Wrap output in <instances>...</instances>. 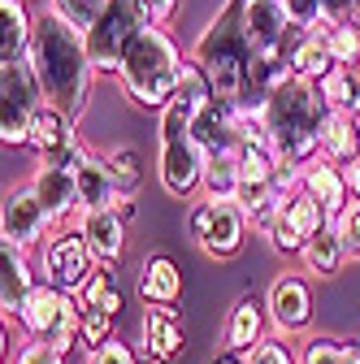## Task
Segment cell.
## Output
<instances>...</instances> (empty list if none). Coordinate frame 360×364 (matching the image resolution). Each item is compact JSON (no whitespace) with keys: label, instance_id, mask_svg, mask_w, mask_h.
Wrapping results in <instances>:
<instances>
[{"label":"cell","instance_id":"obj_1","mask_svg":"<svg viewBox=\"0 0 360 364\" xmlns=\"http://www.w3.org/2000/svg\"><path fill=\"white\" fill-rule=\"evenodd\" d=\"M26 65L35 70L48 105H57L70 117L87 113L92 87H96V65H92V53H87L83 31H74L53 5L35 18V39H31Z\"/></svg>","mask_w":360,"mask_h":364},{"label":"cell","instance_id":"obj_2","mask_svg":"<svg viewBox=\"0 0 360 364\" xmlns=\"http://www.w3.org/2000/svg\"><path fill=\"white\" fill-rule=\"evenodd\" d=\"M269 148L278 161L308 165L312 156H322V126L330 117V105L322 100V87L308 78H287L260 109Z\"/></svg>","mask_w":360,"mask_h":364},{"label":"cell","instance_id":"obj_3","mask_svg":"<svg viewBox=\"0 0 360 364\" xmlns=\"http://www.w3.org/2000/svg\"><path fill=\"white\" fill-rule=\"evenodd\" d=\"M183 65H187V57L169 39V31L165 26H148V31L134 35V43L126 48L117 82H122L130 105H139V109H169V100L178 96Z\"/></svg>","mask_w":360,"mask_h":364},{"label":"cell","instance_id":"obj_4","mask_svg":"<svg viewBox=\"0 0 360 364\" xmlns=\"http://www.w3.org/2000/svg\"><path fill=\"white\" fill-rule=\"evenodd\" d=\"M191 61L208 74L213 100H221V105L243 100V74H248V61H252V43L243 35V0H231V5L204 26V35L191 48Z\"/></svg>","mask_w":360,"mask_h":364},{"label":"cell","instance_id":"obj_5","mask_svg":"<svg viewBox=\"0 0 360 364\" xmlns=\"http://www.w3.org/2000/svg\"><path fill=\"white\" fill-rule=\"evenodd\" d=\"M200 109L183 105V100H169V109H161V161H157V178L165 196L174 200H187L200 191L204 182V152L191 134V122H196Z\"/></svg>","mask_w":360,"mask_h":364},{"label":"cell","instance_id":"obj_6","mask_svg":"<svg viewBox=\"0 0 360 364\" xmlns=\"http://www.w3.org/2000/svg\"><path fill=\"white\" fill-rule=\"evenodd\" d=\"M78 316H83V308H78L74 295H65V291H57L48 282H39L31 291L22 316H18V326H22V334L31 343H48L57 355H70L74 343H78Z\"/></svg>","mask_w":360,"mask_h":364},{"label":"cell","instance_id":"obj_7","mask_svg":"<svg viewBox=\"0 0 360 364\" xmlns=\"http://www.w3.org/2000/svg\"><path fill=\"white\" fill-rule=\"evenodd\" d=\"M148 26H152V18H148V9L139 5V0H109V9L100 14V22L83 35L96 74H117L126 48L134 43V35L148 31Z\"/></svg>","mask_w":360,"mask_h":364},{"label":"cell","instance_id":"obj_8","mask_svg":"<svg viewBox=\"0 0 360 364\" xmlns=\"http://www.w3.org/2000/svg\"><path fill=\"white\" fill-rule=\"evenodd\" d=\"M43 105H48L43 100V87L26 61L0 65V139L9 148L31 144V122Z\"/></svg>","mask_w":360,"mask_h":364},{"label":"cell","instance_id":"obj_9","mask_svg":"<svg viewBox=\"0 0 360 364\" xmlns=\"http://www.w3.org/2000/svg\"><path fill=\"white\" fill-rule=\"evenodd\" d=\"M96 256L83 243L78 230H53V239L43 243V282L65 291V295H83V287L96 278Z\"/></svg>","mask_w":360,"mask_h":364},{"label":"cell","instance_id":"obj_10","mask_svg":"<svg viewBox=\"0 0 360 364\" xmlns=\"http://www.w3.org/2000/svg\"><path fill=\"white\" fill-rule=\"evenodd\" d=\"M48 239H53V213L43 208V200L35 196L31 182H22V187H14L5 196V204H0V243L31 252Z\"/></svg>","mask_w":360,"mask_h":364},{"label":"cell","instance_id":"obj_11","mask_svg":"<svg viewBox=\"0 0 360 364\" xmlns=\"http://www.w3.org/2000/svg\"><path fill=\"white\" fill-rule=\"evenodd\" d=\"M191 239L204 247V256L213 260H231L243 239H248V217L239 204H213V200H200L191 208Z\"/></svg>","mask_w":360,"mask_h":364},{"label":"cell","instance_id":"obj_12","mask_svg":"<svg viewBox=\"0 0 360 364\" xmlns=\"http://www.w3.org/2000/svg\"><path fill=\"white\" fill-rule=\"evenodd\" d=\"M243 35L252 43V53H282V57H291V48L308 31L291 26L282 0H243Z\"/></svg>","mask_w":360,"mask_h":364},{"label":"cell","instance_id":"obj_13","mask_svg":"<svg viewBox=\"0 0 360 364\" xmlns=\"http://www.w3.org/2000/svg\"><path fill=\"white\" fill-rule=\"evenodd\" d=\"M265 312H269V321H274V330L282 338L304 334L312 326V291H308V282L300 273H282L265 295Z\"/></svg>","mask_w":360,"mask_h":364},{"label":"cell","instance_id":"obj_14","mask_svg":"<svg viewBox=\"0 0 360 364\" xmlns=\"http://www.w3.org/2000/svg\"><path fill=\"white\" fill-rule=\"evenodd\" d=\"M191 134H196V144L204 152V161L213 156H239V105H204L191 122Z\"/></svg>","mask_w":360,"mask_h":364},{"label":"cell","instance_id":"obj_15","mask_svg":"<svg viewBox=\"0 0 360 364\" xmlns=\"http://www.w3.org/2000/svg\"><path fill=\"white\" fill-rule=\"evenodd\" d=\"M139 334H144V351H139L144 364H169L174 355H183V343H187V330H183L178 308H157V304L144 308Z\"/></svg>","mask_w":360,"mask_h":364},{"label":"cell","instance_id":"obj_16","mask_svg":"<svg viewBox=\"0 0 360 364\" xmlns=\"http://www.w3.org/2000/svg\"><path fill=\"white\" fill-rule=\"evenodd\" d=\"M78 235L92 247L100 269H113L126 256V217L117 208H96V213H78Z\"/></svg>","mask_w":360,"mask_h":364},{"label":"cell","instance_id":"obj_17","mask_svg":"<svg viewBox=\"0 0 360 364\" xmlns=\"http://www.w3.org/2000/svg\"><path fill=\"white\" fill-rule=\"evenodd\" d=\"M35 287L39 282H35L31 256L18 252V247H9V243H0V308H5V321H9V316L18 321Z\"/></svg>","mask_w":360,"mask_h":364},{"label":"cell","instance_id":"obj_18","mask_svg":"<svg viewBox=\"0 0 360 364\" xmlns=\"http://www.w3.org/2000/svg\"><path fill=\"white\" fill-rule=\"evenodd\" d=\"M304 191L326 208L330 225H334V217L351 204V191H347V182H343V165H334V161H326V156H312V161L304 165Z\"/></svg>","mask_w":360,"mask_h":364},{"label":"cell","instance_id":"obj_19","mask_svg":"<svg viewBox=\"0 0 360 364\" xmlns=\"http://www.w3.org/2000/svg\"><path fill=\"white\" fill-rule=\"evenodd\" d=\"M35 18L22 0H0V65H18L31 53Z\"/></svg>","mask_w":360,"mask_h":364},{"label":"cell","instance_id":"obj_20","mask_svg":"<svg viewBox=\"0 0 360 364\" xmlns=\"http://www.w3.org/2000/svg\"><path fill=\"white\" fill-rule=\"evenodd\" d=\"M35 196L43 200V208L53 213V221H65L74 208H78V173H65V169H53V165H39L35 178H31Z\"/></svg>","mask_w":360,"mask_h":364},{"label":"cell","instance_id":"obj_21","mask_svg":"<svg viewBox=\"0 0 360 364\" xmlns=\"http://www.w3.org/2000/svg\"><path fill=\"white\" fill-rule=\"evenodd\" d=\"M178 295H183V273L169 256H148L144 273H139V299L157 304V308H174Z\"/></svg>","mask_w":360,"mask_h":364},{"label":"cell","instance_id":"obj_22","mask_svg":"<svg viewBox=\"0 0 360 364\" xmlns=\"http://www.w3.org/2000/svg\"><path fill=\"white\" fill-rule=\"evenodd\" d=\"M265 304H256L252 295H243L235 308H231V316H226V351H235V355H248L256 343H265Z\"/></svg>","mask_w":360,"mask_h":364},{"label":"cell","instance_id":"obj_23","mask_svg":"<svg viewBox=\"0 0 360 364\" xmlns=\"http://www.w3.org/2000/svg\"><path fill=\"white\" fill-rule=\"evenodd\" d=\"M78 139V130H74V117L61 113L57 105H43L31 122V148L39 152V161H48L53 152H61L65 144Z\"/></svg>","mask_w":360,"mask_h":364},{"label":"cell","instance_id":"obj_24","mask_svg":"<svg viewBox=\"0 0 360 364\" xmlns=\"http://www.w3.org/2000/svg\"><path fill=\"white\" fill-rule=\"evenodd\" d=\"M113 204H117L113 173H109L105 156H92L78 169V213H96V208H113Z\"/></svg>","mask_w":360,"mask_h":364},{"label":"cell","instance_id":"obj_25","mask_svg":"<svg viewBox=\"0 0 360 364\" xmlns=\"http://www.w3.org/2000/svg\"><path fill=\"white\" fill-rule=\"evenodd\" d=\"M317 87H322V100L330 105V113H347L360 122V65H334Z\"/></svg>","mask_w":360,"mask_h":364},{"label":"cell","instance_id":"obj_26","mask_svg":"<svg viewBox=\"0 0 360 364\" xmlns=\"http://www.w3.org/2000/svg\"><path fill=\"white\" fill-rule=\"evenodd\" d=\"M291 74L295 78H308V82H322L330 70H334V57H330V43H326V35H322V26L317 31H308L295 48H291Z\"/></svg>","mask_w":360,"mask_h":364},{"label":"cell","instance_id":"obj_27","mask_svg":"<svg viewBox=\"0 0 360 364\" xmlns=\"http://www.w3.org/2000/svg\"><path fill=\"white\" fill-rule=\"evenodd\" d=\"M300 264H304V273H312V278H334V273L347 264V247H343V239L334 235V225H326L317 239H308Z\"/></svg>","mask_w":360,"mask_h":364},{"label":"cell","instance_id":"obj_28","mask_svg":"<svg viewBox=\"0 0 360 364\" xmlns=\"http://www.w3.org/2000/svg\"><path fill=\"white\" fill-rule=\"evenodd\" d=\"M322 156L334 165H347L351 156H360V122L347 113H330L322 126Z\"/></svg>","mask_w":360,"mask_h":364},{"label":"cell","instance_id":"obj_29","mask_svg":"<svg viewBox=\"0 0 360 364\" xmlns=\"http://www.w3.org/2000/svg\"><path fill=\"white\" fill-rule=\"evenodd\" d=\"M239 156H213L204 161V182H200V200L213 204H235L239 196Z\"/></svg>","mask_w":360,"mask_h":364},{"label":"cell","instance_id":"obj_30","mask_svg":"<svg viewBox=\"0 0 360 364\" xmlns=\"http://www.w3.org/2000/svg\"><path fill=\"white\" fill-rule=\"evenodd\" d=\"M282 221L291 225V230H295V235H300L304 243H308V239H317V235L326 230V225H330L326 208H322L317 200H312V196H308L304 187H300V191H295V196H291V200L282 204Z\"/></svg>","mask_w":360,"mask_h":364},{"label":"cell","instance_id":"obj_31","mask_svg":"<svg viewBox=\"0 0 360 364\" xmlns=\"http://www.w3.org/2000/svg\"><path fill=\"white\" fill-rule=\"evenodd\" d=\"M105 165L113 173V187H117L122 200H130L134 191H139V182H144V156H139V148H113L105 156Z\"/></svg>","mask_w":360,"mask_h":364},{"label":"cell","instance_id":"obj_32","mask_svg":"<svg viewBox=\"0 0 360 364\" xmlns=\"http://www.w3.org/2000/svg\"><path fill=\"white\" fill-rule=\"evenodd\" d=\"M78 308H105V312H122V291H117V282H113V273L109 269H96V278L83 287V295H78Z\"/></svg>","mask_w":360,"mask_h":364},{"label":"cell","instance_id":"obj_33","mask_svg":"<svg viewBox=\"0 0 360 364\" xmlns=\"http://www.w3.org/2000/svg\"><path fill=\"white\" fill-rule=\"evenodd\" d=\"M334 65H360V26L356 22H339V26H322Z\"/></svg>","mask_w":360,"mask_h":364},{"label":"cell","instance_id":"obj_34","mask_svg":"<svg viewBox=\"0 0 360 364\" xmlns=\"http://www.w3.org/2000/svg\"><path fill=\"white\" fill-rule=\"evenodd\" d=\"M300 364H351L347 338H330V334H312V338H304Z\"/></svg>","mask_w":360,"mask_h":364},{"label":"cell","instance_id":"obj_35","mask_svg":"<svg viewBox=\"0 0 360 364\" xmlns=\"http://www.w3.org/2000/svg\"><path fill=\"white\" fill-rule=\"evenodd\" d=\"M113 338V312H105V308H83V316H78V343L87 347V355H92L96 347H105Z\"/></svg>","mask_w":360,"mask_h":364},{"label":"cell","instance_id":"obj_36","mask_svg":"<svg viewBox=\"0 0 360 364\" xmlns=\"http://www.w3.org/2000/svg\"><path fill=\"white\" fill-rule=\"evenodd\" d=\"M174 100H183V105H191V109H204V105H213V82H208V74L187 57V65H183V78H178V96Z\"/></svg>","mask_w":360,"mask_h":364},{"label":"cell","instance_id":"obj_37","mask_svg":"<svg viewBox=\"0 0 360 364\" xmlns=\"http://www.w3.org/2000/svg\"><path fill=\"white\" fill-rule=\"evenodd\" d=\"M48 5H53V9L74 26V31H83V35H87V31L100 22V14L109 9V0H48Z\"/></svg>","mask_w":360,"mask_h":364},{"label":"cell","instance_id":"obj_38","mask_svg":"<svg viewBox=\"0 0 360 364\" xmlns=\"http://www.w3.org/2000/svg\"><path fill=\"white\" fill-rule=\"evenodd\" d=\"M334 235L347 247V260H360V200H351L339 217H334Z\"/></svg>","mask_w":360,"mask_h":364},{"label":"cell","instance_id":"obj_39","mask_svg":"<svg viewBox=\"0 0 360 364\" xmlns=\"http://www.w3.org/2000/svg\"><path fill=\"white\" fill-rule=\"evenodd\" d=\"M243 364H300V355L287 347V338H265L243 355Z\"/></svg>","mask_w":360,"mask_h":364},{"label":"cell","instance_id":"obj_40","mask_svg":"<svg viewBox=\"0 0 360 364\" xmlns=\"http://www.w3.org/2000/svg\"><path fill=\"white\" fill-rule=\"evenodd\" d=\"M282 9H287V18H291L295 31H317V26H326L322 0H282Z\"/></svg>","mask_w":360,"mask_h":364},{"label":"cell","instance_id":"obj_41","mask_svg":"<svg viewBox=\"0 0 360 364\" xmlns=\"http://www.w3.org/2000/svg\"><path fill=\"white\" fill-rule=\"evenodd\" d=\"M87 364H139V355H134L122 338H109L105 347H96L92 355H87Z\"/></svg>","mask_w":360,"mask_h":364},{"label":"cell","instance_id":"obj_42","mask_svg":"<svg viewBox=\"0 0 360 364\" xmlns=\"http://www.w3.org/2000/svg\"><path fill=\"white\" fill-rule=\"evenodd\" d=\"M14 364H65V355H57L48 343H26V347L14 355Z\"/></svg>","mask_w":360,"mask_h":364},{"label":"cell","instance_id":"obj_43","mask_svg":"<svg viewBox=\"0 0 360 364\" xmlns=\"http://www.w3.org/2000/svg\"><path fill=\"white\" fill-rule=\"evenodd\" d=\"M139 5L148 9V18H152V26H165L174 14H178V5H183V0H139Z\"/></svg>","mask_w":360,"mask_h":364},{"label":"cell","instance_id":"obj_44","mask_svg":"<svg viewBox=\"0 0 360 364\" xmlns=\"http://www.w3.org/2000/svg\"><path fill=\"white\" fill-rule=\"evenodd\" d=\"M322 18H326V26L351 22V0H322Z\"/></svg>","mask_w":360,"mask_h":364},{"label":"cell","instance_id":"obj_45","mask_svg":"<svg viewBox=\"0 0 360 364\" xmlns=\"http://www.w3.org/2000/svg\"><path fill=\"white\" fill-rule=\"evenodd\" d=\"M343 182H347L351 200H360V156H351V161L343 165Z\"/></svg>","mask_w":360,"mask_h":364},{"label":"cell","instance_id":"obj_46","mask_svg":"<svg viewBox=\"0 0 360 364\" xmlns=\"http://www.w3.org/2000/svg\"><path fill=\"white\" fill-rule=\"evenodd\" d=\"M213 364H243V360H239L235 351H226V355H221V360H213Z\"/></svg>","mask_w":360,"mask_h":364},{"label":"cell","instance_id":"obj_47","mask_svg":"<svg viewBox=\"0 0 360 364\" xmlns=\"http://www.w3.org/2000/svg\"><path fill=\"white\" fill-rule=\"evenodd\" d=\"M351 22L360 26V0H351Z\"/></svg>","mask_w":360,"mask_h":364}]
</instances>
